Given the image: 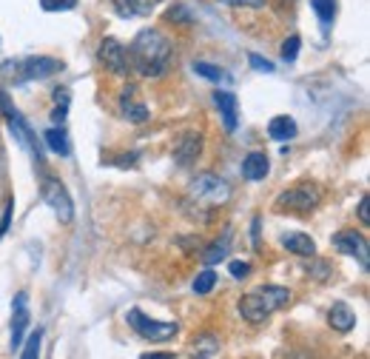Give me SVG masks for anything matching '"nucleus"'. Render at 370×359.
<instances>
[{
  "label": "nucleus",
  "instance_id": "obj_1",
  "mask_svg": "<svg viewBox=\"0 0 370 359\" xmlns=\"http://www.w3.org/2000/svg\"><path fill=\"white\" fill-rule=\"evenodd\" d=\"M171 40L159 28H142L125 48V60L142 77H162L171 63Z\"/></svg>",
  "mask_w": 370,
  "mask_h": 359
},
{
  "label": "nucleus",
  "instance_id": "obj_29",
  "mask_svg": "<svg viewBox=\"0 0 370 359\" xmlns=\"http://www.w3.org/2000/svg\"><path fill=\"white\" fill-rule=\"evenodd\" d=\"M248 63H250L256 71H265V74H268V71H273V63H270V60H265V57H259V54H248Z\"/></svg>",
  "mask_w": 370,
  "mask_h": 359
},
{
  "label": "nucleus",
  "instance_id": "obj_20",
  "mask_svg": "<svg viewBox=\"0 0 370 359\" xmlns=\"http://www.w3.org/2000/svg\"><path fill=\"white\" fill-rule=\"evenodd\" d=\"M43 140H46V148L48 151H54V154H60V157H65L71 148H68V134L63 131V128H48L46 134H43Z\"/></svg>",
  "mask_w": 370,
  "mask_h": 359
},
{
  "label": "nucleus",
  "instance_id": "obj_10",
  "mask_svg": "<svg viewBox=\"0 0 370 359\" xmlns=\"http://www.w3.org/2000/svg\"><path fill=\"white\" fill-rule=\"evenodd\" d=\"M216 350H219V336L216 333H196L194 339H191V345H188V356L191 359H213L216 356Z\"/></svg>",
  "mask_w": 370,
  "mask_h": 359
},
{
  "label": "nucleus",
  "instance_id": "obj_4",
  "mask_svg": "<svg viewBox=\"0 0 370 359\" xmlns=\"http://www.w3.org/2000/svg\"><path fill=\"white\" fill-rule=\"evenodd\" d=\"M322 202V188L316 182H299L273 199V211H313Z\"/></svg>",
  "mask_w": 370,
  "mask_h": 359
},
{
  "label": "nucleus",
  "instance_id": "obj_32",
  "mask_svg": "<svg viewBox=\"0 0 370 359\" xmlns=\"http://www.w3.org/2000/svg\"><path fill=\"white\" fill-rule=\"evenodd\" d=\"M219 3H225V6H248V9H262L265 6V0H219Z\"/></svg>",
  "mask_w": 370,
  "mask_h": 359
},
{
  "label": "nucleus",
  "instance_id": "obj_23",
  "mask_svg": "<svg viewBox=\"0 0 370 359\" xmlns=\"http://www.w3.org/2000/svg\"><path fill=\"white\" fill-rule=\"evenodd\" d=\"M194 71L199 74V77H205V80H213V83H228L231 77L225 74V68H219V66H211V63H202V60H196L194 63Z\"/></svg>",
  "mask_w": 370,
  "mask_h": 359
},
{
  "label": "nucleus",
  "instance_id": "obj_34",
  "mask_svg": "<svg viewBox=\"0 0 370 359\" xmlns=\"http://www.w3.org/2000/svg\"><path fill=\"white\" fill-rule=\"evenodd\" d=\"M139 359H174V353H168V350L165 353H142Z\"/></svg>",
  "mask_w": 370,
  "mask_h": 359
},
{
  "label": "nucleus",
  "instance_id": "obj_18",
  "mask_svg": "<svg viewBox=\"0 0 370 359\" xmlns=\"http://www.w3.org/2000/svg\"><path fill=\"white\" fill-rule=\"evenodd\" d=\"M282 245L290 251V254H299V256H313L316 254V242L302 234V231H290V234H282Z\"/></svg>",
  "mask_w": 370,
  "mask_h": 359
},
{
  "label": "nucleus",
  "instance_id": "obj_19",
  "mask_svg": "<svg viewBox=\"0 0 370 359\" xmlns=\"http://www.w3.org/2000/svg\"><path fill=\"white\" fill-rule=\"evenodd\" d=\"M268 137L276 140V142L293 140V137H296V123H293V117H287V114L273 117V120L268 123Z\"/></svg>",
  "mask_w": 370,
  "mask_h": 359
},
{
  "label": "nucleus",
  "instance_id": "obj_9",
  "mask_svg": "<svg viewBox=\"0 0 370 359\" xmlns=\"http://www.w3.org/2000/svg\"><path fill=\"white\" fill-rule=\"evenodd\" d=\"M333 245L342 251V254H347V256H359V262H361V268H367V239H364V234H359V231H342V234H336L333 236Z\"/></svg>",
  "mask_w": 370,
  "mask_h": 359
},
{
  "label": "nucleus",
  "instance_id": "obj_27",
  "mask_svg": "<svg viewBox=\"0 0 370 359\" xmlns=\"http://www.w3.org/2000/svg\"><path fill=\"white\" fill-rule=\"evenodd\" d=\"M77 6V0H40L43 11H71Z\"/></svg>",
  "mask_w": 370,
  "mask_h": 359
},
{
  "label": "nucleus",
  "instance_id": "obj_30",
  "mask_svg": "<svg viewBox=\"0 0 370 359\" xmlns=\"http://www.w3.org/2000/svg\"><path fill=\"white\" fill-rule=\"evenodd\" d=\"M228 271H231V276H233V279H245V276L250 274V265L236 259V262H231V265H228Z\"/></svg>",
  "mask_w": 370,
  "mask_h": 359
},
{
  "label": "nucleus",
  "instance_id": "obj_16",
  "mask_svg": "<svg viewBox=\"0 0 370 359\" xmlns=\"http://www.w3.org/2000/svg\"><path fill=\"white\" fill-rule=\"evenodd\" d=\"M134 94H137L134 85H128V88L122 91V97H120V108H122L125 120H131V123H145V120H148V108H145V103H137Z\"/></svg>",
  "mask_w": 370,
  "mask_h": 359
},
{
  "label": "nucleus",
  "instance_id": "obj_31",
  "mask_svg": "<svg viewBox=\"0 0 370 359\" xmlns=\"http://www.w3.org/2000/svg\"><path fill=\"white\" fill-rule=\"evenodd\" d=\"M11 211H14V202L9 199V202H6V208H3V217H0V239H3V234L9 231V222H11Z\"/></svg>",
  "mask_w": 370,
  "mask_h": 359
},
{
  "label": "nucleus",
  "instance_id": "obj_2",
  "mask_svg": "<svg viewBox=\"0 0 370 359\" xmlns=\"http://www.w3.org/2000/svg\"><path fill=\"white\" fill-rule=\"evenodd\" d=\"M287 302H290V291H287L285 285H259V288L248 291V293L239 299V313H242L248 322H262V319H268L270 313L282 311Z\"/></svg>",
  "mask_w": 370,
  "mask_h": 359
},
{
  "label": "nucleus",
  "instance_id": "obj_11",
  "mask_svg": "<svg viewBox=\"0 0 370 359\" xmlns=\"http://www.w3.org/2000/svg\"><path fill=\"white\" fill-rule=\"evenodd\" d=\"M213 103H216V108H219V114H222V123H225V128L228 131H233L236 128V111H239V103H236V94L233 91H216L213 94Z\"/></svg>",
  "mask_w": 370,
  "mask_h": 359
},
{
  "label": "nucleus",
  "instance_id": "obj_7",
  "mask_svg": "<svg viewBox=\"0 0 370 359\" xmlns=\"http://www.w3.org/2000/svg\"><path fill=\"white\" fill-rule=\"evenodd\" d=\"M100 63L111 71V74H117V77H125L128 74V60H125V48H122V43L120 40H114V37H105L102 43H100Z\"/></svg>",
  "mask_w": 370,
  "mask_h": 359
},
{
  "label": "nucleus",
  "instance_id": "obj_22",
  "mask_svg": "<svg viewBox=\"0 0 370 359\" xmlns=\"http://www.w3.org/2000/svg\"><path fill=\"white\" fill-rule=\"evenodd\" d=\"M40 342H43V328L31 331L28 339L20 345V348H23V350H20V359H40Z\"/></svg>",
  "mask_w": 370,
  "mask_h": 359
},
{
  "label": "nucleus",
  "instance_id": "obj_33",
  "mask_svg": "<svg viewBox=\"0 0 370 359\" xmlns=\"http://www.w3.org/2000/svg\"><path fill=\"white\" fill-rule=\"evenodd\" d=\"M359 219H361L364 225H370V214H367V194L359 199Z\"/></svg>",
  "mask_w": 370,
  "mask_h": 359
},
{
  "label": "nucleus",
  "instance_id": "obj_25",
  "mask_svg": "<svg viewBox=\"0 0 370 359\" xmlns=\"http://www.w3.org/2000/svg\"><path fill=\"white\" fill-rule=\"evenodd\" d=\"M213 285H216V274H213L211 268H205V271L196 274V279H194V291H196V293H211Z\"/></svg>",
  "mask_w": 370,
  "mask_h": 359
},
{
  "label": "nucleus",
  "instance_id": "obj_17",
  "mask_svg": "<svg viewBox=\"0 0 370 359\" xmlns=\"http://www.w3.org/2000/svg\"><path fill=\"white\" fill-rule=\"evenodd\" d=\"M199 151H202V137H199V134H185V137L179 140V145L174 148V160H176L179 165H188V162L196 160Z\"/></svg>",
  "mask_w": 370,
  "mask_h": 359
},
{
  "label": "nucleus",
  "instance_id": "obj_24",
  "mask_svg": "<svg viewBox=\"0 0 370 359\" xmlns=\"http://www.w3.org/2000/svg\"><path fill=\"white\" fill-rule=\"evenodd\" d=\"M225 254H228V236H225L222 242L208 245V248H205V254H202V259H205V265H216L219 259H225Z\"/></svg>",
  "mask_w": 370,
  "mask_h": 359
},
{
  "label": "nucleus",
  "instance_id": "obj_21",
  "mask_svg": "<svg viewBox=\"0 0 370 359\" xmlns=\"http://www.w3.org/2000/svg\"><path fill=\"white\" fill-rule=\"evenodd\" d=\"M310 6H313V11L319 14L322 28L327 31L330 23H333V17H336V0H310Z\"/></svg>",
  "mask_w": 370,
  "mask_h": 359
},
{
  "label": "nucleus",
  "instance_id": "obj_15",
  "mask_svg": "<svg viewBox=\"0 0 370 359\" xmlns=\"http://www.w3.org/2000/svg\"><path fill=\"white\" fill-rule=\"evenodd\" d=\"M327 322H330V328H333V331L347 333V331H353V328H356V313L350 311V305H347V302H336V305L330 308V313H327Z\"/></svg>",
  "mask_w": 370,
  "mask_h": 359
},
{
  "label": "nucleus",
  "instance_id": "obj_26",
  "mask_svg": "<svg viewBox=\"0 0 370 359\" xmlns=\"http://www.w3.org/2000/svg\"><path fill=\"white\" fill-rule=\"evenodd\" d=\"M299 46H302L299 34H290V37L282 43V57H285L287 63H293V60H296V54H299Z\"/></svg>",
  "mask_w": 370,
  "mask_h": 359
},
{
  "label": "nucleus",
  "instance_id": "obj_5",
  "mask_svg": "<svg viewBox=\"0 0 370 359\" xmlns=\"http://www.w3.org/2000/svg\"><path fill=\"white\" fill-rule=\"evenodd\" d=\"M125 319H128V325H131L142 339H151V342H168V339H174L176 331H179L176 322H159V319H151V316H145L139 308H131Z\"/></svg>",
  "mask_w": 370,
  "mask_h": 359
},
{
  "label": "nucleus",
  "instance_id": "obj_12",
  "mask_svg": "<svg viewBox=\"0 0 370 359\" xmlns=\"http://www.w3.org/2000/svg\"><path fill=\"white\" fill-rule=\"evenodd\" d=\"M268 168H270V162H268V154H265V151H250V154L242 160V177L250 180V182L265 180V177H268Z\"/></svg>",
  "mask_w": 370,
  "mask_h": 359
},
{
  "label": "nucleus",
  "instance_id": "obj_13",
  "mask_svg": "<svg viewBox=\"0 0 370 359\" xmlns=\"http://www.w3.org/2000/svg\"><path fill=\"white\" fill-rule=\"evenodd\" d=\"M28 325V311H26V293L14 296V319H11V350L23 345V331Z\"/></svg>",
  "mask_w": 370,
  "mask_h": 359
},
{
  "label": "nucleus",
  "instance_id": "obj_8",
  "mask_svg": "<svg viewBox=\"0 0 370 359\" xmlns=\"http://www.w3.org/2000/svg\"><path fill=\"white\" fill-rule=\"evenodd\" d=\"M191 194L199 197V199L222 202V199H228V185H225V180H219V177H213V174H199V177L191 182Z\"/></svg>",
  "mask_w": 370,
  "mask_h": 359
},
{
  "label": "nucleus",
  "instance_id": "obj_28",
  "mask_svg": "<svg viewBox=\"0 0 370 359\" xmlns=\"http://www.w3.org/2000/svg\"><path fill=\"white\" fill-rule=\"evenodd\" d=\"M165 20H174V23H188V20H191V14H188V9H185L182 3H174V6L165 11Z\"/></svg>",
  "mask_w": 370,
  "mask_h": 359
},
{
  "label": "nucleus",
  "instance_id": "obj_6",
  "mask_svg": "<svg viewBox=\"0 0 370 359\" xmlns=\"http://www.w3.org/2000/svg\"><path fill=\"white\" fill-rule=\"evenodd\" d=\"M40 194H43L46 205L57 214L60 222H71V219H74V202H71V197H68V188H65L57 177H43Z\"/></svg>",
  "mask_w": 370,
  "mask_h": 359
},
{
  "label": "nucleus",
  "instance_id": "obj_14",
  "mask_svg": "<svg viewBox=\"0 0 370 359\" xmlns=\"http://www.w3.org/2000/svg\"><path fill=\"white\" fill-rule=\"evenodd\" d=\"M157 3H162V0H111L114 11L120 17H145L157 9Z\"/></svg>",
  "mask_w": 370,
  "mask_h": 359
},
{
  "label": "nucleus",
  "instance_id": "obj_3",
  "mask_svg": "<svg viewBox=\"0 0 370 359\" xmlns=\"http://www.w3.org/2000/svg\"><path fill=\"white\" fill-rule=\"evenodd\" d=\"M60 68H63V63L54 57H26V60H17V63L9 60L0 66V71L14 80H46Z\"/></svg>",
  "mask_w": 370,
  "mask_h": 359
}]
</instances>
